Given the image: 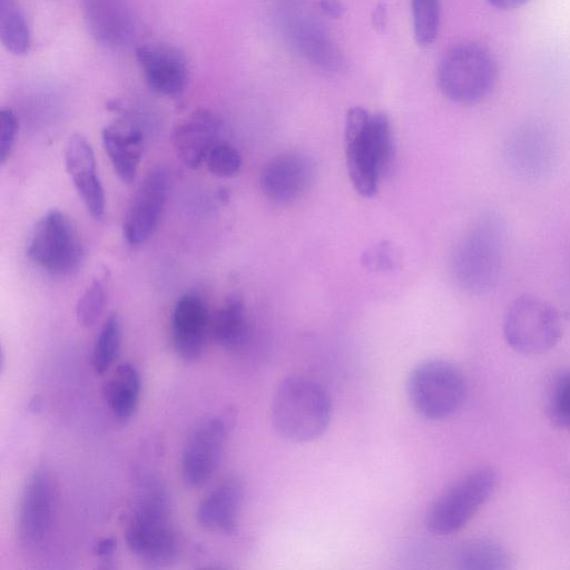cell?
Returning a JSON list of instances; mask_svg holds the SVG:
<instances>
[{
    "mask_svg": "<svg viewBox=\"0 0 570 570\" xmlns=\"http://www.w3.org/2000/svg\"><path fill=\"white\" fill-rule=\"evenodd\" d=\"M229 430L228 417L217 415L203 421L189 435L183 451L184 480L202 487L215 473Z\"/></svg>",
    "mask_w": 570,
    "mask_h": 570,
    "instance_id": "obj_11",
    "label": "cell"
},
{
    "mask_svg": "<svg viewBox=\"0 0 570 570\" xmlns=\"http://www.w3.org/2000/svg\"><path fill=\"white\" fill-rule=\"evenodd\" d=\"M56 491L45 468L36 469L23 487L17 520V534L21 546L37 549L48 539L55 518Z\"/></svg>",
    "mask_w": 570,
    "mask_h": 570,
    "instance_id": "obj_10",
    "label": "cell"
},
{
    "mask_svg": "<svg viewBox=\"0 0 570 570\" xmlns=\"http://www.w3.org/2000/svg\"><path fill=\"white\" fill-rule=\"evenodd\" d=\"M363 264L373 271H387L394 265L393 250L387 242L368 248L362 257Z\"/></svg>",
    "mask_w": 570,
    "mask_h": 570,
    "instance_id": "obj_33",
    "label": "cell"
},
{
    "mask_svg": "<svg viewBox=\"0 0 570 570\" xmlns=\"http://www.w3.org/2000/svg\"><path fill=\"white\" fill-rule=\"evenodd\" d=\"M140 375L130 363L120 364L105 384L107 404L115 416L129 419L138 404L140 395Z\"/></svg>",
    "mask_w": 570,
    "mask_h": 570,
    "instance_id": "obj_23",
    "label": "cell"
},
{
    "mask_svg": "<svg viewBox=\"0 0 570 570\" xmlns=\"http://www.w3.org/2000/svg\"><path fill=\"white\" fill-rule=\"evenodd\" d=\"M413 31L416 42L431 45L439 31L440 0H412Z\"/></svg>",
    "mask_w": 570,
    "mask_h": 570,
    "instance_id": "obj_28",
    "label": "cell"
},
{
    "mask_svg": "<svg viewBox=\"0 0 570 570\" xmlns=\"http://www.w3.org/2000/svg\"><path fill=\"white\" fill-rule=\"evenodd\" d=\"M102 144L118 177L130 184L142 154V132L134 124L118 120L102 129Z\"/></svg>",
    "mask_w": 570,
    "mask_h": 570,
    "instance_id": "obj_22",
    "label": "cell"
},
{
    "mask_svg": "<svg viewBox=\"0 0 570 570\" xmlns=\"http://www.w3.org/2000/svg\"><path fill=\"white\" fill-rule=\"evenodd\" d=\"M271 411L273 424L283 438L309 442L327 430L333 406L323 386L311 379L293 375L278 384Z\"/></svg>",
    "mask_w": 570,
    "mask_h": 570,
    "instance_id": "obj_3",
    "label": "cell"
},
{
    "mask_svg": "<svg viewBox=\"0 0 570 570\" xmlns=\"http://www.w3.org/2000/svg\"><path fill=\"white\" fill-rule=\"evenodd\" d=\"M505 244V224L500 215H481L453 249L451 273L455 283L471 294L491 291L502 272Z\"/></svg>",
    "mask_w": 570,
    "mask_h": 570,
    "instance_id": "obj_2",
    "label": "cell"
},
{
    "mask_svg": "<svg viewBox=\"0 0 570 570\" xmlns=\"http://www.w3.org/2000/svg\"><path fill=\"white\" fill-rule=\"evenodd\" d=\"M346 166L356 191L373 197L394 155L387 116L362 107L348 109L345 119Z\"/></svg>",
    "mask_w": 570,
    "mask_h": 570,
    "instance_id": "obj_1",
    "label": "cell"
},
{
    "mask_svg": "<svg viewBox=\"0 0 570 570\" xmlns=\"http://www.w3.org/2000/svg\"><path fill=\"white\" fill-rule=\"evenodd\" d=\"M406 391L413 409L429 420L454 414L466 397V381L453 363L433 358L417 364L409 375Z\"/></svg>",
    "mask_w": 570,
    "mask_h": 570,
    "instance_id": "obj_5",
    "label": "cell"
},
{
    "mask_svg": "<svg viewBox=\"0 0 570 570\" xmlns=\"http://www.w3.org/2000/svg\"><path fill=\"white\" fill-rule=\"evenodd\" d=\"M502 330L508 345L527 355L550 351L562 335L558 311L549 302L530 294L517 297L509 305Z\"/></svg>",
    "mask_w": 570,
    "mask_h": 570,
    "instance_id": "obj_7",
    "label": "cell"
},
{
    "mask_svg": "<svg viewBox=\"0 0 570 570\" xmlns=\"http://www.w3.org/2000/svg\"><path fill=\"white\" fill-rule=\"evenodd\" d=\"M107 303V278L99 276L92 279L76 307L77 320L83 327L92 326L104 313Z\"/></svg>",
    "mask_w": 570,
    "mask_h": 570,
    "instance_id": "obj_29",
    "label": "cell"
},
{
    "mask_svg": "<svg viewBox=\"0 0 570 570\" xmlns=\"http://www.w3.org/2000/svg\"><path fill=\"white\" fill-rule=\"evenodd\" d=\"M292 47L309 63L328 71L344 69L345 57L324 27L309 18H294L286 24Z\"/></svg>",
    "mask_w": 570,
    "mask_h": 570,
    "instance_id": "obj_20",
    "label": "cell"
},
{
    "mask_svg": "<svg viewBox=\"0 0 570 570\" xmlns=\"http://www.w3.org/2000/svg\"><path fill=\"white\" fill-rule=\"evenodd\" d=\"M210 315L204 301L195 294H186L177 302L171 317L173 344L184 360L197 358L204 348Z\"/></svg>",
    "mask_w": 570,
    "mask_h": 570,
    "instance_id": "obj_19",
    "label": "cell"
},
{
    "mask_svg": "<svg viewBox=\"0 0 570 570\" xmlns=\"http://www.w3.org/2000/svg\"><path fill=\"white\" fill-rule=\"evenodd\" d=\"M454 561L462 570H505L510 557L505 548L490 538H473L456 550Z\"/></svg>",
    "mask_w": 570,
    "mask_h": 570,
    "instance_id": "obj_24",
    "label": "cell"
},
{
    "mask_svg": "<svg viewBox=\"0 0 570 570\" xmlns=\"http://www.w3.org/2000/svg\"><path fill=\"white\" fill-rule=\"evenodd\" d=\"M65 165L73 185L95 218L105 214L106 198L96 170L91 145L81 135H72L65 147Z\"/></svg>",
    "mask_w": 570,
    "mask_h": 570,
    "instance_id": "obj_18",
    "label": "cell"
},
{
    "mask_svg": "<svg viewBox=\"0 0 570 570\" xmlns=\"http://www.w3.org/2000/svg\"><path fill=\"white\" fill-rule=\"evenodd\" d=\"M222 119L210 110H197L181 120L173 132V146L179 160L191 169L205 163L218 144Z\"/></svg>",
    "mask_w": 570,
    "mask_h": 570,
    "instance_id": "obj_16",
    "label": "cell"
},
{
    "mask_svg": "<svg viewBox=\"0 0 570 570\" xmlns=\"http://www.w3.org/2000/svg\"><path fill=\"white\" fill-rule=\"evenodd\" d=\"M205 164L213 175L232 177L236 175L242 167V156L235 147L218 142L209 151Z\"/></svg>",
    "mask_w": 570,
    "mask_h": 570,
    "instance_id": "obj_31",
    "label": "cell"
},
{
    "mask_svg": "<svg viewBox=\"0 0 570 570\" xmlns=\"http://www.w3.org/2000/svg\"><path fill=\"white\" fill-rule=\"evenodd\" d=\"M0 38L3 47L14 55H24L30 49V29L16 0H0Z\"/></svg>",
    "mask_w": 570,
    "mask_h": 570,
    "instance_id": "obj_26",
    "label": "cell"
},
{
    "mask_svg": "<svg viewBox=\"0 0 570 570\" xmlns=\"http://www.w3.org/2000/svg\"><path fill=\"white\" fill-rule=\"evenodd\" d=\"M168 194V175L163 167L151 169L137 189L127 210L122 233L129 245L144 244L155 232Z\"/></svg>",
    "mask_w": 570,
    "mask_h": 570,
    "instance_id": "obj_12",
    "label": "cell"
},
{
    "mask_svg": "<svg viewBox=\"0 0 570 570\" xmlns=\"http://www.w3.org/2000/svg\"><path fill=\"white\" fill-rule=\"evenodd\" d=\"M135 56L148 87L163 96L181 94L188 81V61L177 47L166 43H144Z\"/></svg>",
    "mask_w": 570,
    "mask_h": 570,
    "instance_id": "obj_13",
    "label": "cell"
},
{
    "mask_svg": "<svg viewBox=\"0 0 570 570\" xmlns=\"http://www.w3.org/2000/svg\"><path fill=\"white\" fill-rule=\"evenodd\" d=\"M125 539L130 551L146 561L160 563L174 557L177 540L169 521L167 495L160 487L151 485L139 498Z\"/></svg>",
    "mask_w": 570,
    "mask_h": 570,
    "instance_id": "obj_6",
    "label": "cell"
},
{
    "mask_svg": "<svg viewBox=\"0 0 570 570\" xmlns=\"http://www.w3.org/2000/svg\"><path fill=\"white\" fill-rule=\"evenodd\" d=\"M490 4L500 10H512L522 7L530 0H488Z\"/></svg>",
    "mask_w": 570,
    "mask_h": 570,
    "instance_id": "obj_37",
    "label": "cell"
},
{
    "mask_svg": "<svg viewBox=\"0 0 570 570\" xmlns=\"http://www.w3.org/2000/svg\"><path fill=\"white\" fill-rule=\"evenodd\" d=\"M498 483L491 468H479L455 481L431 505L426 528L435 534L461 530L490 499Z\"/></svg>",
    "mask_w": 570,
    "mask_h": 570,
    "instance_id": "obj_8",
    "label": "cell"
},
{
    "mask_svg": "<svg viewBox=\"0 0 570 570\" xmlns=\"http://www.w3.org/2000/svg\"><path fill=\"white\" fill-rule=\"evenodd\" d=\"M248 324L245 307L237 297H229L210 317V334L226 348H237L245 342Z\"/></svg>",
    "mask_w": 570,
    "mask_h": 570,
    "instance_id": "obj_25",
    "label": "cell"
},
{
    "mask_svg": "<svg viewBox=\"0 0 570 570\" xmlns=\"http://www.w3.org/2000/svg\"><path fill=\"white\" fill-rule=\"evenodd\" d=\"M386 8L380 2L375 6L372 12V24L376 30H383L386 24Z\"/></svg>",
    "mask_w": 570,
    "mask_h": 570,
    "instance_id": "obj_35",
    "label": "cell"
},
{
    "mask_svg": "<svg viewBox=\"0 0 570 570\" xmlns=\"http://www.w3.org/2000/svg\"><path fill=\"white\" fill-rule=\"evenodd\" d=\"M116 549V541L112 538H106L96 543L94 552L99 557L110 556Z\"/></svg>",
    "mask_w": 570,
    "mask_h": 570,
    "instance_id": "obj_36",
    "label": "cell"
},
{
    "mask_svg": "<svg viewBox=\"0 0 570 570\" xmlns=\"http://www.w3.org/2000/svg\"><path fill=\"white\" fill-rule=\"evenodd\" d=\"M121 340L120 323L116 314H111L104 323L92 352V366L96 373L102 374L115 362Z\"/></svg>",
    "mask_w": 570,
    "mask_h": 570,
    "instance_id": "obj_27",
    "label": "cell"
},
{
    "mask_svg": "<svg viewBox=\"0 0 570 570\" xmlns=\"http://www.w3.org/2000/svg\"><path fill=\"white\" fill-rule=\"evenodd\" d=\"M244 489L239 479L230 476L213 488L198 504V523L212 531L232 534L238 525Z\"/></svg>",
    "mask_w": 570,
    "mask_h": 570,
    "instance_id": "obj_21",
    "label": "cell"
},
{
    "mask_svg": "<svg viewBox=\"0 0 570 570\" xmlns=\"http://www.w3.org/2000/svg\"><path fill=\"white\" fill-rule=\"evenodd\" d=\"M554 142L551 134L539 125L518 128L507 144V156L520 175L537 178L550 170L554 159Z\"/></svg>",
    "mask_w": 570,
    "mask_h": 570,
    "instance_id": "obj_17",
    "label": "cell"
},
{
    "mask_svg": "<svg viewBox=\"0 0 570 570\" xmlns=\"http://www.w3.org/2000/svg\"><path fill=\"white\" fill-rule=\"evenodd\" d=\"M498 79L492 53L481 45L468 42L453 47L442 59L438 82L442 94L453 102L473 105L485 99Z\"/></svg>",
    "mask_w": 570,
    "mask_h": 570,
    "instance_id": "obj_4",
    "label": "cell"
},
{
    "mask_svg": "<svg viewBox=\"0 0 570 570\" xmlns=\"http://www.w3.org/2000/svg\"><path fill=\"white\" fill-rule=\"evenodd\" d=\"M314 174V163L309 157L297 151H287L265 165L261 174V187L272 202L288 204L308 189Z\"/></svg>",
    "mask_w": 570,
    "mask_h": 570,
    "instance_id": "obj_14",
    "label": "cell"
},
{
    "mask_svg": "<svg viewBox=\"0 0 570 570\" xmlns=\"http://www.w3.org/2000/svg\"><path fill=\"white\" fill-rule=\"evenodd\" d=\"M18 131V119L10 108L0 112V161L6 163L14 146Z\"/></svg>",
    "mask_w": 570,
    "mask_h": 570,
    "instance_id": "obj_32",
    "label": "cell"
},
{
    "mask_svg": "<svg viewBox=\"0 0 570 570\" xmlns=\"http://www.w3.org/2000/svg\"><path fill=\"white\" fill-rule=\"evenodd\" d=\"M82 16L91 38L108 48L127 45L136 31L127 0H81Z\"/></svg>",
    "mask_w": 570,
    "mask_h": 570,
    "instance_id": "obj_15",
    "label": "cell"
},
{
    "mask_svg": "<svg viewBox=\"0 0 570 570\" xmlns=\"http://www.w3.org/2000/svg\"><path fill=\"white\" fill-rule=\"evenodd\" d=\"M321 11L333 19H338L344 12V6L341 0H321Z\"/></svg>",
    "mask_w": 570,
    "mask_h": 570,
    "instance_id": "obj_34",
    "label": "cell"
},
{
    "mask_svg": "<svg viewBox=\"0 0 570 570\" xmlns=\"http://www.w3.org/2000/svg\"><path fill=\"white\" fill-rule=\"evenodd\" d=\"M27 255L47 272L66 276L78 269L83 249L69 217L52 209L35 226Z\"/></svg>",
    "mask_w": 570,
    "mask_h": 570,
    "instance_id": "obj_9",
    "label": "cell"
},
{
    "mask_svg": "<svg viewBox=\"0 0 570 570\" xmlns=\"http://www.w3.org/2000/svg\"><path fill=\"white\" fill-rule=\"evenodd\" d=\"M548 411L556 426L570 428V371L560 373L553 381Z\"/></svg>",
    "mask_w": 570,
    "mask_h": 570,
    "instance_id": "obj_30",
    "label": "cell"
}]
</instances>
